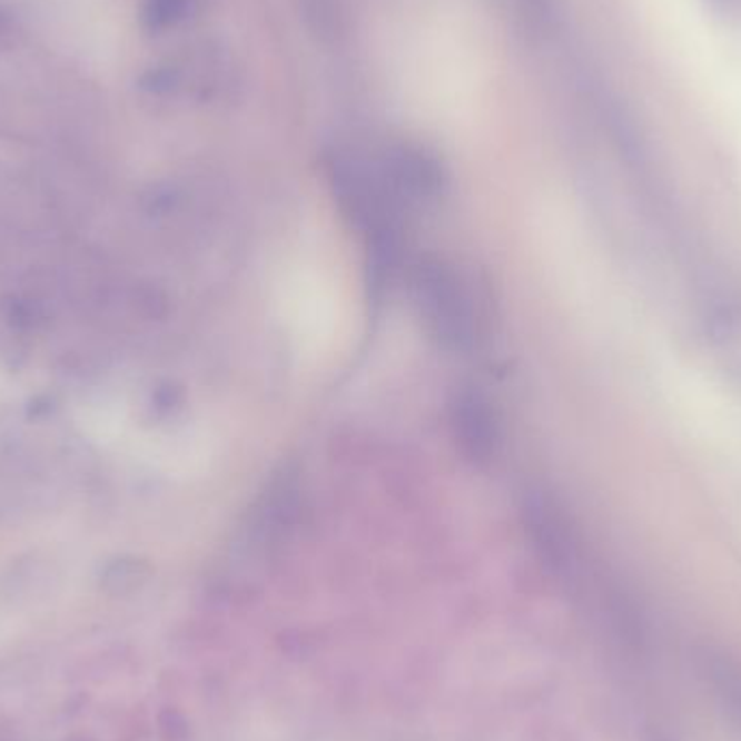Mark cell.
<instances>
[{
	"mask_svg": "<svg viewBox=\"0 0 741 741\" xmlns=\"http://www.w3.org/2000/svg\"><path fill=\"white\" fill-rule=\"evenodd\" d=\"M449 425L457 452L471 464L484 466L501 449V421L491 399L477 388H462L449 406Z\"/></svg>",
	"mask_w": 741,
	"mask_h": 741,
	"instance_id": "obj_2",
	"label": "cell"
},
{
	"mask_svg": "<svg viewBox=\"0 0 741 741\" xmlns=\"http://www.w3.org/2000/svg\"><path fill=\"white\" fill-rule=\"evenodd\" d=\"M414 306L427 334L449 352H466L477 336L471 293L460 274L441 258H421L411 271Z\"/></svg>",
	"mask_w": 741,
	"mask_h": 741,
	"instance_id": "obj_1",
	"label": "cell"
},
{
	"mask_svg": "<svg viewBox=\"0 0 741 741\" xmlns=\"http://www.w3.org/2000/svg\"><path fill=\"white\" fill-rule=\"evenodd\" d=\"M649 741H672V740H668V738H663V735H653V738H651V740Z\"/></svg>",
	"mask_w": 741,
	"mask_h": 741,
	"instance_id": "obj_8",
	"label": "cell"
},
{
	"mask_svg": "<svg viewBox=\"0 0 741 741\" xmlns=\"http://www.w3.org/2000/svg\"><path fill=\"white\" fill-rule=\"evenodd\" d=\"M308 29L324 41L340 40L347 33L345 0H297Z\"/></svg>",
	"mask_w": 741,
	"mask_h": 741,
	"instance_id": "obj_5",
	"label": "cell"
},
{
	"mask_svg": "<svg viewBox=\"0 0 741 741\" xmlns=\"http://www.w3.org/2000/svg\"><path fill=\"white\" fill-rule=\"evenodd\" d=\"M196 0H146L144 7V22L152 31H165L182 22Z\"/></svg>",
	"mask_w": 741,
	"mask_h": 741,
	"instance_id": "obj_6",
	"label": "cell"
},
{
	"mask_svg": "<svg viewBox=\"0 0 741 741\" xmlns=\"http://www.w3.org/2000/svg\"><path fill=\"white\" fill-rule=\"evenodd\" d=\"M377 167L395 198L406 208L434 200L443 189L441 165L416 146L402 144L388 148Z\"/></svg>",
	"mask_w": 741,
	"mask_h": 741,
	"instance_id": "obj_3",
	"label": "cell"
},
{
	"mask_svg": "<svg viewBox=\"0 0 741 741\" xmlns=\"http://www.w3.org/2000/svg\"><path fill=\"white\" fill-rule=\"evenodd\" d=\"M704 676L727 709L729 718L741 729V663L729 655L704 658Z\"/></svg>",
	"mask_w": 741,
	"mask_h": 741,
	"instance_id": "obj_4",
	"label": "cell"
},
{
	"mask_svg": "<svg viewBox=\"0 0 741 741\" xmlns=\"http://www.w3.org/2000/svg\"><path fill=\"white\" fill-rule=\"evenodd\" d=\"M503 7L521 20L527 29L542 31L549 29L553 20V2L551 0H498Z\"/></svg>",
	"mask_w": 741,
	"mask_h": 741,
	"instance_id": "obj_7",
	"label": "cell"
}]
</instances>
